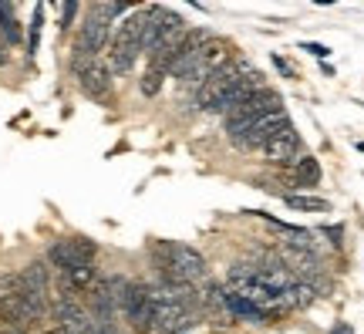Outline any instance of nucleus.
<instances>
[{
  "label": "nucleus",
  "mask_w": 364,
  "mask_h": 334,
  "mask_svg": "<svg viewBox=\"0 0 364 334\" xmlns=\"http://www.w3.org/2000/svg\"><path fill=\"white\" fill-rule=\"evenodd\" d=\"M226 291L236 294L240 301H247L250 308H257L260 314H287V301L280 291H273L270 283L263 281L257 270L250 267V263H236V267L226 270Z\"/></svg>",
  "instance_id": "2"
},
{
  "label": "nucleus",
  "mask_w": 364,
  "mask_h": 334,
  "mask_svg": "<svg viewBox=\"0 0 364 334\" xmlns=\"http://www.w3.org/2000/svg\"><path fill=\"white\" fill-rule=\"evenodd\" d=\"M11 65V48H7V41L0 38V68Z\"/></svg>",
  "instance_id": "22"
},
{
  "label": "nucleus",
  "mask_w": 364,
  "mask_h": 334,
  "mask_svg": "<svg viewBox=\"0 0 364 334\" xmlns=\"http://www.w3.org/2000/svg\"><path fill=\"white\" fill-rule=\"evenodd\" d=\"M209 41H213V34H209L206 27H189V34L179 44L176 58L169 61V78H176V85L196 68V61H199V54H203V48H206Z\"/></svg>",
  "instance_id": "9"
},
{
  "label": "nucleus",
  "mask_w": 364,
  "mask_h": 334,
  "mask_svg": "<svg viewBox=\"0 0 364 334\" xmlns=\"http://www.w3.org/2000/svg\"><path fill=\"white\" fill-rule=\"evenodd\" d=\"M41 17H44V7H34V21H31V38H27V51L34 54L38 51V44H41Z\"/></svg>",
  "instance_id": "19"
},
{
  "label": "nucleus",
  "mask_w": 364,
  "mask_h": 334,
  "mask_svg": "<svg viewBox=\"0 0 364 334\" xmlns=\"http://www.w3.org/2000/svg\"><path fill=\"white\" fill-rule=\"evenodd\" d=\"M108 41H112V21L102 17L95 4H88L75 48H71V71H78L81 65H91V61H102V51L108 48Z\"/></svg>",
  "instance_id": "4"
},
{
  "label": "nucleus",
  "mask_w": 364,
  "mask_h": 334,
  "mask_svg": "<svg viewBox=\"0 0 364 334\" xmlns=\"http://www.w3.org/2000/svg\"><path fill=\"white\" fill-rule=\"evenodd\" d=\"M226 65H233V48H230L226 41L213 38L206 48H203V54H199L196 68L179 81V88H186V91H193V95H196V91H199V88H203V85L209 81V78L220 75Z\"/></svg>",
  "instance_id": "8"
},
{
  "label": "nucleus",
  "mask_w": 364,
  "mask_h": 334,
  "mask_svg": "<svg viewBox=\"0 0 364 334\" xmlns=\"http://www.w3.org/2000/svg\"><path fill=\"white\" fill-rule=\"evenodd\" d=\"M81 11H85L81 4H61V24H58V31H61V34H68L71 21H75V17H78Z\"/></svg>",
  "instance_id": "20"
},
{
  "label": "nucleus",
  "mask_w": 364,
  "mask_h": 334,
  "mask_svg": "<svg viewBox=\"0 0 364 334\" xmlns=\"http://www.w3.org/2000/svg\"><path fill=\"white\" fill-rule=\"evenodd\" d=\"M260 155L267 166H294L300 155H304V139H300V132L290 125V129H284L280 135H273L260 149Z\"/></svg>",
  "instance_id": "10"
},
{
  "label": "nucleus",
  "mask_w": 364,
  "mask_h": 334,
  "mask_svg": "<svg viewBox=\"0 0 364 334\" xmlns=\"http://www.w3.org/2000/svg\"><path fill=\"white\" fill-rule=\"evenodd\" d=\"M284 129H290V118H287V112L280 108V112H270V115L250 122L247 132L240 135V142H236V145H240V149H263L273 135H280Z\"/></svg>",
  "instance_id": "11"
},
{
  "label": "nucleus",
  "mask_w": 364,
  "mask_h": 334,
  "mask_svg": "<svg viewBox=\"0 0 364 334\" xmlns=\"http://www.w3.org/2000/svg\"><path fill=\"white\" fill-rule=\"evenodd\" d=\"M75 75V81H78V88L88 95V98H95V102H105L108 95H112V71H108V65L105 61H91V65H81L78 71H71Z\"/></svg>",
  "instance_id": "12"
},
{
  "label": "nucleus",
  "mask_w": 364,
  "mask_h": 334,
  "mask_svg": "<svg viewBox=\"0 0 364 334\" xmlns=\"http://www.w3.org/2000/svg\"><path fill=\"white\" fill-rule=\"evenodd\" d=\"M21 277H24V287L31 291V294L51 297L54 277H51V267H48V260H31V263L21 270Z\"/></svg>",
  "instance_id": "13"
},
{
  "label": "nucleus",
  "mask_w": 364,
  "mask_h": 334,
  "mask_svg": "<svg viewBox=\"0 0 364 334\" xmlns=\"http://www.w3.org/2000/svg\"><path fill=\"white\" fill-rule=\"evenodd\" d=\"M149 250H152V257H156L159 273H162V277L193 283V287H199V283L209 281V263H206V257H203L196 246L176 244V240H156Z\"/></svg>",
  "instance_id": "1"
},
{
  "label": "nucleus",
  "mask_w": 364,
  "mask_h": 334,
  "mask_svg": "<svg viewBox=\"0 0 364 334\" xmlns=\"http://www.w3.org/2000/svg\"><path fill=\"white\" fill-rule=\"evenodd\" d=\"M0 38L7 41V48H17L24 41V31H21V21H17V7L0 0Z\"/></svg>",
  "instance_id": "14"
},
{
  "label": "nucleus",
  "mask_w": 364,
  "mask_h": 334,
  "mask_svg": "<svg viewBox=\"0 0 364 334\" xmlns=\"http://www.w3.org/2000/svg\"><path fill=\"white\" fill-rule=\"evenodd\" d=\"M290 172H294V182H297V186H317V182H321V162L307 152L290 166Z\"/></svg>",
  "instance_id": "15"
},
{
  "label": "nucleus",
  "mask_w": 364,
  "mask_h": 334,
  "mask_svg": "<svg viewBox=\"0 0 364 334\" xmlns=\"http://www.w3.org/2000/svg\"><path fill=\"white\" fill-rule=\"evenodd\" d=\"M284 203L290 206V209H304V213H327L331 209V203L327 199H321V196H297V193H284Z\"/></svg>",
  "instance_id": "16"
},
{
  "label": "nucleus",
  "mask_w": 364,
  "mask_h": 334,
  "mask_svg": "<svg viewBox=\"0 0 364 334\" xmlns=\"http://www.w3.org/2000/svg\"><path fill=\"white\" fill-rule=\"evenodd\" d=\"M17 334H24V331H17Z\"/></svg>",
  "instance_id": "27"
},
{
  "label": "nucleus",
  "mask_w": 364,
  "mask_h": 334,
  "mask_svg": "<svg viewBox=\"0 0 364 334\" xmlns=\"http://www.w3.org/2000/svg\"><path fill=\"white\" fill-rule=\"evenodd\" d=\"M0 334H17V324L11 321V314L4 310V304H0Z\"/></svg>",
  "instance_id": "21"
},
{
  "label": "nucleus",
  "mask_w": 364,
  "mask_h": 334,
  "mask_svg": "<svg viewBox=\"0 0 364 334\" xmlns=\"http://www.w3.org/2000/svg\"><path fill=\"white\" fill-rule=\"evenodd\" d=\"M98 257V244L88 240V236H61L48 246V267L54 273H65V270L85 267V263H95Z\"/></svg>",
  "instance_id": "7"
},
{
  "label": "nucleus",
  "mask_w": 364,
  "mask_h": 334,
  "mask_svg": "<svg viewBox=\"0 0 364 334\" xmlns=\"http://www.w3.org/2000/svg\"><path fill=\"white\" fill-rule=\"evenodd\" d=\"M273 65H277V68H280V71H284V75H290V65H287V61H284V58H273Z\"/></svg>",
  "instance_id": "24"
},
{
  "label": "nucleus",
  "mask_w": 364,
  "mask_h": 334,
  "mask_svg": "<svg viewBox=\"0 0 364 334\" xmlns=\"http://www.w3.org/2000/svg\"><path fill=\"white\" fill-rule=\"evenodd\" d=\"M142 27H145V7H139L112 34V41H108V61H105L112 75H129L135 68V61L142 58Z\"/></svg>",
  "instance_id": "3"
},
{
  "label": "nucleus",
  "mask_w": 364,
  "mask_h": 334,
  "mask_svg": "<svg viewBox=\"0 0 364 334\" xmlns=\"http://www.w3.org/2000/svg\"><path fill=\"white\" fill-rule=\"evenodd\" d=\"M118 318H122V321H129L132 331L152 334V318H156V308H152L149 283H142V281H129V283H125L122 301H118Z\"/></svg>",
  "instance_id": "6"
},
{
  "label": "nucleus",
  "mask_w": 364,
  "mask_h": 334,
  "mask_svg": "<svg viewBox=\"0 0 364 334\" xmlns=\"http://www.w3.org/2000/svg\"><path fill=\"white\" fill-rule=\"evenodd\" d=\"M162 78H169L166 71H159V68H145L142 81H139V88H142L145 98H156L159 88H162Z\"/></svg>",
  "instance_id": "18"
},
{
  "label": "nucleus",
  "mask_w": 364,
  "mask_h": 334,
  "mask_svg": "<svg viewBox=\"0 0 364 334\" xmlns=\"http://www.w3.org/2000/svg\"><path fill=\"white\" fill-rule=\"evenodd\" d=\"M27 287H24V277H21V270H7V273H0V301H14V297H21Z\"/></svg>",
  "instance_id": "17"
},
{
  "label": "nucleus",
  "mask_w": 364,
  "mask_h": 334,
  "mask_svg": "<svg viewBox=\"0 0 364 334\" xmlns=\"http://www.w3.org/2000/svg\"><path fill=\"white\" fill-rule=\"evenodd\" d=\"M41 334H68V331H65V328H58V324H54V328H44Z\"/></svg>",
  "instance_id": "25"
},
{
  "label": "nucleus",
  "mask_w": 364,
  "mask_h": 334,
  "mask_svg": "<svg viewBox=\"0 0 364 334\" xmlns=\"http://www.w3.org/2000/svg\"><path fill=\"white\" fill-rule=\"evenodd\" d=\"M304 51L317 54V58H327V54H331V48H324V44H304Z\"/></svg>",
  "instance_id": "23"
},
{
  "label": "nucleus",
  "mask_w": 364,
  "mask_h": 334,
  "mask_svg": "<svg viewBox=\"0 0 364 334\" xmlns=\"http://www.w3.org/2000/svg\"><path fill=\"white\" fill-rule=\"evenodd\" d=\"M280 108H284V98H280V91H277V88H270V85H267L263 91H257L253 98H247L240 108H233V112L226 115V135H230V142L236 145V142H240V135L247 132L250 122L270 115V112H280Z\"/></svg>",
  "instance_id": "5"
},
{
  "label": "nucleus",
  "mask_w": 364,
  "mask_h": 334,
  "mask_svg": "<svg viewBox=\"0 0 364 334\" xmlns=\"http://www.w3.org/2000/svg\"><path fill=\"white\" fill-rule=\"evenodd\" d=\"M331 334H351V328H348V324H341V328H334Z\"/></svg>",
  "instance_id": "26"
}]
</instances>
